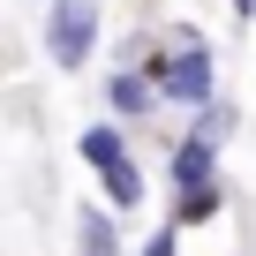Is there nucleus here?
Instances as JSON below:
<instances>
[{"label":"nucleus","mask_w":256,"mask_h":256,"mask_svg":"<svg viewBox=\"0 0 256 256\" xmlns=\"http://www.w3.org/2000/svg\"><path fill=\"white\" fill-rule=\"evenodd\" d=\"M158 90H166L174 106H188V113H204V106H218V68H211V46H204L196 30H181V53L166 60V76H158Z\"/></svg>","instance_id":"f03ea898"},{"label":"nucleus","mask_w":256,"mask_h":256,"mask_svg":"<svg viewBox=\"0 0 256 256\" xmlns=\"http://www.w3.org/2000/svg\"><path fill=\"white\" fill-rule=\"evenodd\" d=\"M166 174H174V196L181 188H211L218 181V144L204 136V128H188V136L174 144V158H166Z\"/></svg>","instance_id":"7ed1b4c3"},{"label":"nucleus","mask_w":256,"mask_h":256,"mask_svg":"<svg viewBox=\"0 0 256 256\" xmlns=\"http://www.w3.org/2000/svg\"><path fill=\"white\" fill-rule=\"evenodd\" d=\"M181 234H188V226H158V234L144 241V256H181Z\"/></svg>","instance_id":"1a4fd4ad"},{"label":"nucleus","mask_w":256,"mask_h":256,"mask_svg":"<svg viewBox=\"0 0 256 256\" xmlns=\"http://www.w3.org/2000/svg\"><path fill=\"white\" fill-rule=\"evenodd\" d=\"M76 151H83V166H90V174H106V166H120V158H128V144H120V128H113V120L83 128V136H76Z\"/></svg>","instance_id":"0eeeda50"},{"label":"nucleus","mask_w":256,"mask_h":256,"mask_svg":"<svg viewBox=\"0 0 256 256\" xmlns=\"http://www.w3.org/2000/svg\"><path fill=\"white\" fill-rule=\"evenodd\" d=\"M166 90H158V76L144 68V76H128V68H113V83H106V106L120 113V120H136V113H151Z\"/></svg>","instance_id":"20e7f679"},{"label":"nucleus","mask_w":256,"mask_h":256,"mask_svg":"<svg viewBox=\"0 0 256 256\" xmlns=\"http://www.w3.org/2000/svg\"><path fill=\"white\" fill-rule=\"evenodd\" d=\"M98 181H106V204H113L120 218H128V211H144V166H136V158H120V166H106Z\"/></svg>","instance_id":"423d86ee"},{"label":"nucleus","mask_w":256,"mask_h":256,"mask_svg":"<svg viewBox=\"0 0 256 256\" xmlns=\"http://www.w3.org/2000/svg\"><path fill=\"white\" fill-rule=\"evenodd\" d=\"M218 211H226V188H218V181H211V188H181V196H174V226H211Z\"/></svg>","instance_id":"6e6552de"},{"label":"nucleus","mask_w":256,"mask_h":256,"mask_svg":"<svg viewBox=\"0 0 256 256\" xmlns=\"http://www.w3.org/2000/svg\"><path fill=\"white\" fill-rule=\"evenodd\" d=\"M98 16H106V0H46V53L60 68H83L98 46Z\"/></svg>","instance_id":"f257e3e1"},{"label":"nucleus","mask_w":256,"mask_h":256,"mask_svg":"<svg viewBox=\"0 0 256 256\" xmlns=\"http://www.w3.org/2000/svg\"><path fill=\"white\" fill-rule=\"evenodd\" d=\"M76 248H83V256H120L113 204H83V211H76Z\"/></svg>","instance_id":"39448f33"}]
</instances>
